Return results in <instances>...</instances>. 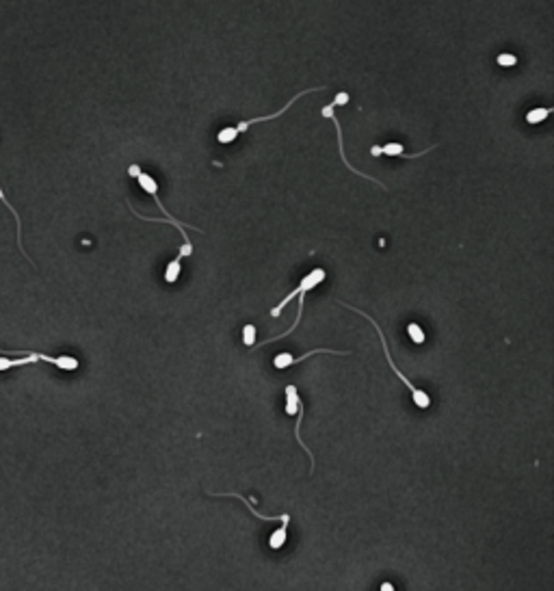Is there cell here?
Returning <instances> with one entry per match:
<instances>
[{
  "instance_id": "cell-11",
  "label": "cell",
  "mask_w": 554,
  "mask_h": 591,
  "mask_svg": "<svg viewBox=\"0 0 554 591\" xmlns=\"http://www.w3.org/2000/svg\"><path fill=\"white\" fill-rule=\"evenodd\" d=\"M286 540H288V522H282V526H277V530H273V535L268 537V546L273 550H280L284 548Z\"/></svg>"
},
{
  "instance_id": "cell-3",
  "label": "cell",
  "mask_w": 554,
  "mask_h": 591,
  "mask_svg": "<svg viewBox=\"0 0 554 591\" xmlns=\"http://www.w3.org/2000/svg\"><path fill=\"white\" fill-rule=\"evenodd\" d=\"M349 100H351V98H349V93H347V91H340V93H338V95H336L334 100H331V102H329L327 106H323L320 115H323V117H327V120H331V122H334V126H336V135H338V147H340V156H343V163L347 165V169H351L353 174L362 176L364 180H370V182L379 184L381 189H387V187H383V184H381L379 180H377V178H372V176H368V174H364V172H360V169H353V167H351V163H349V160H347V152H345V139H343V128H340V122H338V117L334 115V109H336V106H343V104H347Z\"/></svg>"
},
{
  "instance_id": "cell-17",
  "label": "cell",
  "mask_w": 554,
  "mask_h": 591,
  "mask_svg": "<svg viewBox=\"0 0 554 591\" xmlns=\"http://www.w3.org/2000/svg\"><path fill=\"white\" fill-rule=\"evenodd\" d=\"M243 345L254 347L256 345V325H245L243 328Z\"/></svg>"
},
{
  "instance_id": "cell-1",
  "label": "cell",
  "mask_w": 554,
  "mask_h": 591,
  "mask_svg": "<svg viewBox=\"0 0 554 591\" xmlns=\"http://www.w3.org/2000/svg\"><path fill=\"white\" fill-rule=\"evenodd\" d=\"M11 355H18V351H7ZM22 355L18 357H9V355H0V370H9L16 366H28L35 362H48L52 366H57L59 370H76L78 368V360L72 355H48V353H35V351H20Z\"/></svg>"
},
{
  "instance_id": "cell-9",
  "label": "cell",
  "mask_w": 554,
  "mask_h": 591,
  "mask_svg": "<svg viewBox=\"0 0 554 591\" xmlns=\"http://www.w3.org/2000/svg\"><path fill=\"white\" fill-rule=\"evenodd\" d=\"M208 494H210V496H232V498H239V501H243V505H245L256 518H260V520H266V522H277V520H280V522H291V516H288V513H284V516H280V518H275V516H262L258 509H254L251 501L245 498L243 494H236V492H208Z\"/></svg>"
},
{
  "instance_id": "cell-5",
  "label": "cell",
  "mask_w": 554,
  "mask_h": 591,
  "mask_svg": "<svg viewBox=\"0 0 554 591\" xmlns=\"http://www.w3.org/2000/svg\"><path fill=\"white\" fill-rule=\"evenodd\" d=\"M323 89H325V87H312V89H305V91L297 93L295 98H291V100H288V104L284 106V109H280V111H277V113H273V115H264V117H254V120H245V122L236 124V126H234V130H236V132L241 135V132H247V130H249V128H251L254 124H264V122L277 120V117H280V115H284V113H286V111L291 109V106H293V104H295L297 100H301L303 95H308V93H312V91H323Z\"/></svg>"
},
{
  "instance_id": "cell-6",
  "label": "cell",
  "mask_w": 554,
  "mask_h": 591,
  "mask_svg": "<svg viewBox=\"0 0 554 591\" xmlns=\"http://www.w3.org/2000/svg\"><path fill=\"white\" fill-rule=\"evenodd\" d=\"M316 353L349 355V351H331V349H314V351H310V353H303L301 357H295V355H291V353H277L275 360H273V366H275L277 370H286L288 366H293V364H297V362H301V360H305V357H310V355H316Z\"/></svg>"
},
{
  "instance_id": "cell-14",
  "label": "cell",
  "mask_w": 554,
  "mask_h": 591,
  "mask_svg": "<svg viewBox=\"0 0 554 591\" xmlns=\"http://www.w3.org/2000/svg\"><path fill=\"white\" fill-rule=\"evenodd\" d=\"M548 115H552V109H533V111L526 113V122H528V124H539V122H543Z\"/></svg>"
},
{
  "instance_id": "cell-10",
  "label": "cell",
  "mask_w": 554,
  "mask_h": 591,
  "mask_svg": "<svg viewBox=\"0 0 554 591\" xmlns=\"http://www.w3.org/2000/svg\"><path fill=\"white\" fill-rule=\"evenodd\" d=\"M0 202H3L7 208H9V212L14 214V219H16V224H18V247H20V251H22V256L33 264V260L26 256V249H24V245H22V221H20V214H18V210L9 204V199H7V195H5V191H3V187H0Z\"/></svg>"
},
{
  "instance_id": "cell-12",
  "label": "cell",
  "mask_w": 554,
  "mask_h": 591,
  "mask_svg": "<svg viewBox=\"0 0 554 591\" xmlns=\"http://www.w3.org/2000/svg\"><path fill=\"white\" fill-rule=\"evenodd\" d=\"M299 405H301V401H299V392H297V388L291 384V386H286V414L288 416H295V414H299Z\"/></svg>"
},
{
  "instance_id": "cell-7",
  "label": "cell",
  "mask_w": 554,
  "mask_h": 591,
  "mask_svg": "<svg viewBox=\"0 0 554 591\" xmlns=\"http://www.w3.org/2000/svg\"><path fill=\"white\" fill-rule=\"evenodd\" d=\"M435 147H437V145H433V147H429V150H424V152L405 154V150H403V145H401V143H385V145H372V147H370V154H372V156H381V154H385V156H399V158H418V156H424V154L433 152Z\"/></svg>"
},
{
  "instance_id": "cell-15",
  "label": "cell",
  "mask_w": 554,
  "mask_h": 591,
  "mask_svg": "<svg viewBox=\"0 0 554 591\" xmlns=\"http://www.w3.org/2000/svg\"><path fill=\"white\" fill-rule=\"evenodd\" d=\"M407 334H409V338H412L416 345H422V342H424V332H422V328H420V325L409 323V325H407Z\"/></svg>"
},
{
  "instance_id": "cell-13",
  "label": "cell",
  "mask_w": 554,
  "mask_h": 591,
  "mask_svg": "<svg viewBox=\"0 0 554 591\" xmlns=\"http://www.w3.org/2000/svg\"><path fill=\"white\" fill-rule=\"evenodd\" d=\"M180 262H182V258L176 256V258L167 264V268H164V282H167V284H174V282L180 278Z\"/></svg>"
},
{
  "instance_id": "cell-20",
  "label": "cell",
  "mask_w": 554,
  "mask_h": 591,
  "mask_svg": "<svg viewBox=\"0 0 554 591\" xmlns=\"http://www.w3.org/2000/svg\"><path fill=\"white\" fill-rule=\"evenodd\" d=\"M379 591H397L392 582H381V589Z\"/></svg>"
},
{
  "instance_id": "cell-8",
  "label": "cell",
  "mask_w": 554,
  "mask_h": 591,
  "mask_svg": "<svg viewBox=\"0 0 554 591\" xmlns=\"http://www.w3.org/2000/svg\"><path fill=\"white\" fill-rule=\"evenodd\" d=\"M137 180H139V187H141V189H143L145 193H150V195L154 197V202L158 204L160 212L164 214V219H169V221H172L174 217H172V214H169V210L164 208V204H160V199H158V184H156V180H154V178H152L150 174H143V172H141V174L137 176Z\"/></svg>"
},
{
  "instance_id": "cell-19",
  "label": "cell",
  "mask_w": 554,
  "mask_h": 591,
  "mask_svg": "<svg viewBox=\"0 0 554 591\" xmlns=\"http://www.w3.org/2000/svg\"><path fill=\"white\" fill-rule=\"evenodd\" d=\"M139 174H141V167H139V165H130V167H128V176H130V178H137Z\"/></svg>"
},
{
  "instance_id": "cell-18",
  "label": "cell",
  "mask_w": 554,
  "mask_h": 591,
  "mask_svg": "<svg viewBox=\"0 0 554 591\" xmlns=\"http://www.w3.org/2000/svg\"><path fill=\"white\" fill-rule=\"evenodd\" d=\"M191 253H193V243H182L178 256H180V258H187V256H191Z\"/></svg>"
},
{
  "instance_id": "cell-16",
  "label": "cell",
  "mask_w": 554,
  "mask_h": 591,
  "mask_svg": "<svg viewBox=\"0 0 554 591\" xmlns=\"http://www.w3.org/2000/svg\"><path fill=\"white\" fill-rule=\"evenodd\" d=\"M496 63L503 66V68H513V66H518V57H516V55H509V52H503V55L496 57Z\"/></svg>"
},
{
  "instance_id": "cell-2",
  "label": "cell",
  "mask_w": 554,
  "mask_h": 591,
  "mask_svg": "<svg viewBox=\"0 0 554 591\" xmlns=\"http://www.w3.org/2000/svg\"><path fill=\"white\" fill-rule=\"evenodd\" d=\"M340 303H343L345 308H349V310H353V312H357V314H362L364 318H368V320H370V323L375 325V330H377V334H379V338H381V347H383V353H385V360H387V364H390V366H392V370H394V372L399 375V380H401V382H403V384H405V386L409 388V392H412V399H414V405H418L420 409H427V407L431 405V397H429V394H427L424 390H420V388H416V386H414V384H412V382H409V380L405 377V375H403V372L399 370V366L394 364V360H392V355H390V349H387V342H385V338H383V334H381V328H379V325L375 323V318H370L368 314H364L362 310H357V308H353V305H347L345 301H340Z\"/></svg>"
},
{
  "instance_id": "cell-4",
  "label": "cell",
  "mask_w": 554,
  "mask_h": 591,
  "mask_svg": "<svg viewBox=\"0 0 554 591\" xmlns=\"http://www.w3.org/2000/svg\"><path fill=\"white\" fill-rule=\"evenodd\" d=\"M325 278H327V273H325V268H314L312 273H308L303 280H301V293L297 295L299 297V312H297V318H295V323H293V328L288 330V332H284V334H280V336H275V338H268V340H264L262 345H268V342H275V340H282V338H286L288 334H293L295 332V328L299 325V320H301V316H303V303H305V293L308 291H312V288H316L320 282H325Z\"/></svg>"
}]
</instances>
